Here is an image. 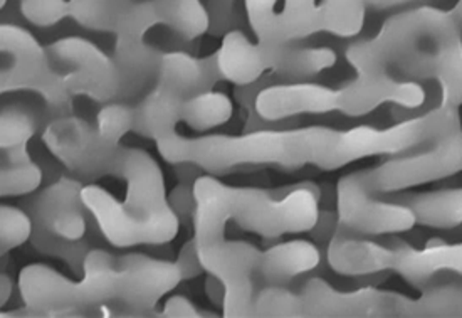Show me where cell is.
I'll return each mask as SVG.
<instances>
[{"instance_id":"9c48e42d","label":"cell","mask_w":462,"mask_h":318,"mask_svg":"<svg viewBox=\"0 0 462 318\" xmlns=\"http://www.w3.org/2000/svg\"><path fill=\"white\" fill-rule=\"evenodd\" d=\"M49 60L64 74V83L73 97L97 103L116 101L120 71L115 58L85 37H62L48 48Z\"/></svg>"},{"instance_id":"277c9868","label":"cell","mask_w":462,"mask_h":318,"mask_svg":"<svg viewBox=\"0 0 462 318\" xmlns=\"http://www.w3.org/2000/svg\"><path fill=\"white\" fill-rule=\"evenodd\" d=\"M197 209L194 239L197 248L224 243L227 222H236L244 231L263 238L310 233L319 218V189L301 184L276 196L271 191L253 187H232L210 175L194 182Z\"/></svg>"},{"instance_id":"836d02e7","label":"cell","mask_w":462,"mask_h":318,"mask_svg":"<svg viewBox=\"0 0 462 318\" xmlns=\"http://www.w3.org/2000/svg\"><path fill=\"white\" fill-rule=\"evenodd\" d=\"M21 13L29 24L48 29L71 17V0H21Z\"/></svg>"},{"instance_id":"6da1fadb","label":"cell","mask_w":462,"mask_h":318,"mask_svg":"<svg viewBox=\"0 0 462 318\" xmlns=\"http://www.w3.org/2000/svg\"><path fill=\"white\" fill-rule=\"evenodd\" d=\"M42 142L73 175H118L126 182L123 202L99 185H85L81 192L86 210L110 245H167L177 236L179 216L171 208L159 162L148 152L106 142L97 126L74 115L49 123Z\"/></svg>"},{"instance_id":"7402d4cb","label":"cell","mask_w":462,"mask_h":318,"mask_svg":"<svg viewBox=\"0 0 462 318\" xmlns=\"http://www.w3.org/2000/svg\"><path fill=\"white\" fill-rule=\"evenodd\" d=\"M417 0H321L318 4L321 33L355 37L365 24L366 11H387Z\"/></svg>"},{"instance_id":"44dd1931","label":"cell","mask_w":462,"mask_h":318,"mask_svg":"<svg viewBox=\"0 0 462 318\" xmlns=\"http://www.w3.org/2000/svg\"><path fill=\"white\" fill-rule=\"evenodd\" d=\"M268 46L269 71L288 81L310 80L337 64V52L327 46Z\"/></svg>"},{"instance_id":"ffe728a7","label":"cell","mask_w":462,"mask_h":318,"mask_svg":"<svg viewBox=\"0 0 462 318\" xmlns=\"http://www.w3.org/2000/svg\"><path fill=\"white\" fill-rule=\"evenodd\" d=\"M321 253L315 243L292 239L263 251L257 278L266 285H288L294 278L317 268Z\"/></svg>"},{"instance_id":"74e56055","label":"cell","mask_w":462,"mask_h":318,"mask_svg":"<svg viewBox=\"0 0 462 318\" xmlns=\"http://www.w3.org/2000/svg\"><path fill=\"white\" fill-rule=\"evenodd\" d=\"M162 317L197 318L200 317V313H199L197 306L187 296L173 295L165 302L163 310H162Z\"/></svg>"},{"instance_id":"d6986e66","label":"cell","mask_w":462,"mask_h":318,"mask_svg":"<svg viewBox=\"0 0 462 318\" xmlns=\"http://www.w3.org/2000/svg\"><path fill=\"white\" fill-rule=\"evenodd\" d=\"M220 76L232 85H253L269 71V46L253 42L243 31L234 29L222 37L217 51Z\"/></svg>"},{"instance_id":"9a60e30c","label":"cell","mask_w":462,"mask_h":318,"mask_svg":"<svg viewBox=\"0 0 462 318\" xmlns=\"http://www.w3.org/2000/svg\"><path fill=\"white\" fill-rule=\"evenodd\" d=\"M426 89L414 80H397L385 76L380 80L356 78L338 88V111L348 117H364L378 107L390 103L407 110L422 107Z\"/></svg>"},{"instance_id":"8fae6325","label":"cell","mask_w":462,"mask_h":318,"mask_svg":"<svg viewBox=\"0 0 462 318\" xmlns=\"http://www.w3.org/2000/svg\"><path fill=\"white\" fill-rule=\"evenodd\" d=\"M304 317L402 318L407 296L374 286L340 292L321 278H311L301 288Z\"/></svg>"},{"instance_id":"3957f363","label":"cell","mask_w":462,"mask_h":318,"mask_svg":"<svg viewBox=\"0 0 462 318\" xmlns=\"http://www.w3.org/2000/svg\"><path fill=\"white\" fill-rule=\"evenodd\" d=\"M345 56L356 78L380 80L395 71L405 80H434L442 105H462L461 27L452 13L422 5L395 14L377 36L352 42Z\"/></svg>"},{"instance_id":"4fadbf2b","label":"cell","mask_w":462,"mask_h":318,"mask_svg":"<svg viewBox=\"0 0 462 318\" xmlns=\"http://www.w3.org/2000/svg\"><path fill=\"white\" fill-rule=\"evenodd\" d=\"M83 187L79 179L69 175L46 187L29 206L34 226L69 241L85 239L88 224Z\"/></svg>"},{"instance_id":"ac0fdd59","label":"cell","mask_w":462,"mask_h":318,"mask_svg":"<svg viewBox=\"0 0 462 318\" xmlns=\"http://www.w3.org/2000/svg\"><path fill=\"white\" fill-rule=\"evenodd\" d=\"M393 246V263L392 269L402 278H405L415 288H424L432 278L449 271L462 276V243L459 245H427L422 249L405 245L399 241Z\"/></svg>"},{"instance_id":"8992f818","label":"cell","mask_w":462,"mask_h":318,"mask_svg":"<svg viewBox=\"0 0 462 318\" xmlns=\"http://www.w3.org/2000/svg\"><path fill=\"white\" fill-rule=\"evenodd\" d=\"M2 71L0 91H32L44 101L49 115L61 118L71 115V93L64 83V74L49 60L48 48H42L27 29L15 24L0 27Z\"/></svg>"},{"instance_id":"60d3db41","label":"cell","mask_w":462,"mask_h":318,"mask_svg":"<svg viewBox=\"0 0 462 318\" xmlns=\"http://www.w3.org/2000/svg\"><path fill=\"white\" fill-rule=\"evenodd\" d=\"M14 283L11 280L9 275L2 273L0 276V305L4 306L9 300H11V295H13Z\"/></svg>"},{"instance_id":"f35d334b","label":"cell","mask_w":462,"mask_h":318,"mask_svg":"<svg viewBox=\"0 0 462 318\" xmlns=\"http://www.w3.org/2000/svg\"><path fill=\"white\" fill-rule=\"evenodd\" d=\"M338 224H340V220H338L337 210L335 212L333 210H321L319 218H318L317 226L310 233H311L313 239L317 243L328 245L329 239L333 238V234H335L337 228H338Z\"/></svg>"},{"instance_id":"ba28073f","label":"cell","mask_w":462,"mask_h":318,"mask_svg":"<svg viewBox=\"0 0 462 318\" xmlns=\"http://www.w3.org/2000/svg\"><path fill=\"white\" fill-rule=\"evenodd\" d=\"M160 24L153 0H142L123 14L116 25L115 62L120 71V101L134 98L150 81L157 80L163 52L145 41L146 33Z\"/></svg>"},{"instance_id":"ab89813d","label":"cell","mask_w":462,"mask_h":318,"mask_svg":"<svg viewBox=\"0 0 462 318\" xmlns=\"http://www.w3.org/2000/svg\"><path fill=\"white\" fill-rule=\"evenodd\" d=\"M206 292H208L210 302L214 305L222 308L224 298H226V288H224V283L220 282L217 276L208 275V282H206Z\"/></svg>"},{"instance_id":"8d00e7d4","label":"cell","mask_w":462,"mask_h":318,"mask_svg":"<svg viewBox=\"0 0 462 318\" xmlns=\"http://www.w3.org/2000/svg\"><path fill=\"white\" fill-rule=\"evenodd\" d=\"M175 265H177V268L180 269L183 282H185V280L197 278L199 275H202V273L206 271L202 261H200V257H199L195 239H190V241H187V243L182 246L179 257L175 259Z\"/></svg>"},{"instance_id":"7bdbcfd3","label":"cell","mask_w":462,"mask_h":318,"mask_svg":"<svg viewBox=\"0 0 462 318\" xmlns=\"http://www.w3.org/2000/svg\"><path fill=\"white\" fill-rule=\"evenodd\" d=\"M5 2H7V0H2V7H4V5H5Z\"/></svg>"},{"instance_id":"f546056e","label":"cell","mask_w":462,"mask_h":318,"mask_svg":"<svg viewBox=\"0 0 462 318\" xmlns=\"http://www.w3.org/2000/svg\"><path fill=\"white\" fill-rule=\"evenodd\" d=\"M31 243L34 246L37 253L46 255V257H58L71 268L74 275H83L86 255L89 253V246L85 239L69 241L61 236L48 233V231L34 226Z\"/></svg>"},{"instance_id":"1f68e13d","label":"cell","mask_w":462,"mask_h":318,"mask_svg":"<svg viewBox=\"0 0 462 318\" xmlns=\"http://www.w3.org/2000/svg\"><path fill=\"white\" fill-rule=\"evenodd\" d=\"M32 216L24 209L2 204L0 208V251L2 255L31 241Z\"/></svg>"},{"instance_id":"d6a6232c","label":"cell","mask_w":462,"mask_h":318,"mask_svg":"<svg viewBox=\"0 0 462 318\" xmlns=\"http://www.w3.org/2000/svg\"><path fill=\"white\" fill-rule=\"evenodd\" d=\"M99 136L111 144H122V138L134 130V107L122 101L106 103L97 117Z\"/></svg>"},{"instance_id":"603a6c76","label":"cell","mask_w":462,"mask_h":318,"mask_svg":"<svg viewBox=\"0 0 462 318\" xmlns=\"http://www.w3.org/2000/svg\"><path fill=\"white\" fill-rule=\"evenodd\" d=\"M419 226L434 229H452L462 226V187L439 189L405 197Z\"/></svg>"},{"instance_id":"5b68a950","label":"cell","mask_w":462,"mask_h":318,"mask_svg":"<svg viewBox=\"0 0 462 318\" xmlns=\"http://www.w3.org/2000/svg\"><path fill=\"white\" fill-rule=\"evenodd\" d=\"M160 155L171 165L192 164L208 173H226L241 167L278 165L301 167L298 128L255 130L243 135H208L187 138L179 132L157 142Z\"/></svg>"},{"instance_id":"4dcf8cb0","label":"cell","mask_w":462,"mask_h":318,"mask_svg":"<svg viewBox=\"0 0 462 318\" xmlns=\"http://www.w3.org/2000/svg\"><path fill=\"white\" fill-rule=\"evenodd\" d=\"M254 317H304L301 295L292 294L284 285H266L254 296Z\"/></svg>"},{"instance_id":"e575fe53","label":"cell","mask_w":462,"mask_h":318,"mask_svg":"<svg viewBox=\"0 0 462 318\" xmlns=\"http://www.w3.org/2000/svg\"><path fill=\"white\" fill-rule=\"evenodd\" d=\"M208 14V33L212 36L224 37L237 29L236 0H206Z\"/></svg>"},{"instance_id":"d590c367","label":"cell","mask_w":462,"mask_h":318,"mask_svg":"<svg viewBox=\"0 0 462 318\" xmlns=\"http://www.w3.org/2000/svg\"><path fill=\"white\" fill-rule=\"evenodd\" d=\"M169 202L173 212L179 218H189L194 220L195 209H197V199H195L194 184L189 182H180L177 187H173L169 194Z\"/></svg>"},{"instance_id":"b9f144b4","label":"cell","mask_w":462,"mask_h":318,"mask_svg":"<svg viewBox=\"0 0 462 318\" xmlns=\"http://www.w3.org/2000/svg\"><path fill=\"white\" fill-rule=\"evenodd\" d=\"M452 15H454V19L457 21V24H459V27H461L462 31V0H459V2L456 4L454 11H452Z\"/></svg>"},{"instance_id":"30bf717a","label":"cell","mask_w":462,"mask_h":318,"mask_svg":"<svg viewBox=\"0 0 462 318\" xmlns=\"http://www.w3.org/2000/svg\"><path fill=\"white\" fill-rule=\"evenodd\" d=\"M337 214L341 226L364 236L407 233L417 224L412 209L405 202H387L375 197L365 169L346 173L338 181Z\"/></svg>"},{"instance_id":"484cf974","label":"cell","mask_w":462,"mask_h":318,"mask_svg":"<svg viewBox=\"0 0 462 318\" xmlns=\"http://www.w3.org/2000/svg\"><path fill=\"white\" fill-rule=\"evenodd\" d=\"M420 317H462V285L439 283L417 300L407 296L402 318Z\"/></svg>"},{"instance_id":"4316f807","label":"cell","mask_w":462,"mask_h":318,"mask_svg":"<svg viewBox=\"0 0 462 318\" xmlns=\"http://www.w3.org/2000/svg\"><path fill=\"white\" fill-rule=\"evenodd\" d=\"M234 113L232 99L220 91L208 89L185 99L180 120L195 132H206L231 120Z\"/></svg>"},{"instance_id":"52a82bcc","label":"cell","mask_w":462,"mask_h":318,"mask_svg":"<svg viewBox=\"0 0 462 318\" xmlns=\"http://www.w3.org/2000/svg\"><path fill=\"white\" fill-rule=\"evenodd\" d=\"M374 194H389L436 182L462 172V123L448 126L417 152L365 169Z\"/></svg>"},{"instance_id":"cb8c5ba5","label":"cell","mask_w":462,"mask_h":318,"mask_svg":"<svg viewBox=\"0 0 462 318\" xmlns=\"http://www.w3.org/2000/svg\"><path fill=\"white\" fill-rule=\"evenodd\" d=\"M0 196H27L36 192L42 184V169L31 157L27 147L11 148L2 152Z\"/></svg>"},{"instance_id":"2e32d148","label":"cell","mask_w":462,"mask_h":318,"mask_svg":"<svg viewBox=\"0 0 462 318\" xmlns=\"http://www.w3.org/2000/svg\"><path fill=\"white\" fill-rule=\"evenodd\" d=\"M328 265L343 276H370L392 269L393 246L382 245L338 224L327 249Z\"/></svg>"},{"instance_id":"f1b7e54d","label":"cell","mask_w":462,"mask_h":318,"mask_svg":"<svg viewBox=\"0 0 462 318\" xmlns=\"http://www.w3.org/2000/svg\"><path fill=\"white\" fill-rule=\"evenodd\" d=\"M39 128L36 111L23 103L5 105L0 113V148L27 147Z\"/></svg>"},{"instance_id":"7c38bea8","label":"cell","mask_w":462,"mask_h":318,"mask_svg":"<svg viewBox=\"0 0 462 318\" xmlns=\"http://www.w3.org/2000/svg\"><path fill=\"white\" fill-rule=\"evenodd\" d=\"M278 0H244L247 21L257 42L291 44L321 33L318 4L315 0H286L276 13Z\"/></svg>"},{"instance_id":"5bb4252c","label":"cell","mask_w":462,"mask_h":318,"mask_svg":"<svg viewBox=\"0 0 462 318\" xmlns=\"http://www.w3.org/2000/svg\"><path fill=\"white\" fill-rule=\"evenodd\" d=\"M335 110H338V89L308 81L269 83L255 98V113L264 123Z\"/></svg>"},{"instance_id":"e0dca14e","label":"cell","mask_w":462,"mask_h":318,"mask_svg":"<svg viewBox=\"0 0 462 318\" xmlns=\"http://www.w3.org/2000/svg\"><path fill=\"white\" fill-rule=\"evenodd\" d=\"M222 80L217 52L208 58H194L182 51L163 52L155 89L173 98L185 99L212 89Z\"/></svg>"},{"instance_id":"7a4b0ae2","label":"cell","mask_w":462,"mask_h":318,"mask_svg":"<svg viewBox=\"0 0 462 318\" xmlns=\"http://www.w3.org/2000/svg\"><path fill=\"white\" fill-rule=\"evenodd\" d=\"M180 282L175 261L140 253L116 257L105 249H89L81 280L74 282L44 263H32L19 275V292L32 315H76L111 304L140 315L155 310Z\"/></svg>"},{"instance_id":"d4e9b609","label":"cell","mask_w":462,"mask_h":318,"mask_svg":"<svg viewBox=\"0 0 462 318\" xmlns=\"http://www.w3.org/2000/svg\"><path fill=\"white\" fill-rule=\"evenodd\" d=\"M160 24L187 41L208 33V14L202 0H153Z\"/></svg>"},{"instance_id":"83f0119b","label":"cell","mask_w":462,"mask_h":318,"mask_svg":"<svg viewBox=\"0 0 462 318\" xmlns=\"http://www.w3.org/2000/svg\"><path fill=\"white\" fill-rule=\"evenodd\" d=\"M136 0H71V17L79 25L99 33H115L123 14Z\"/></svg>"}]
</instances>
